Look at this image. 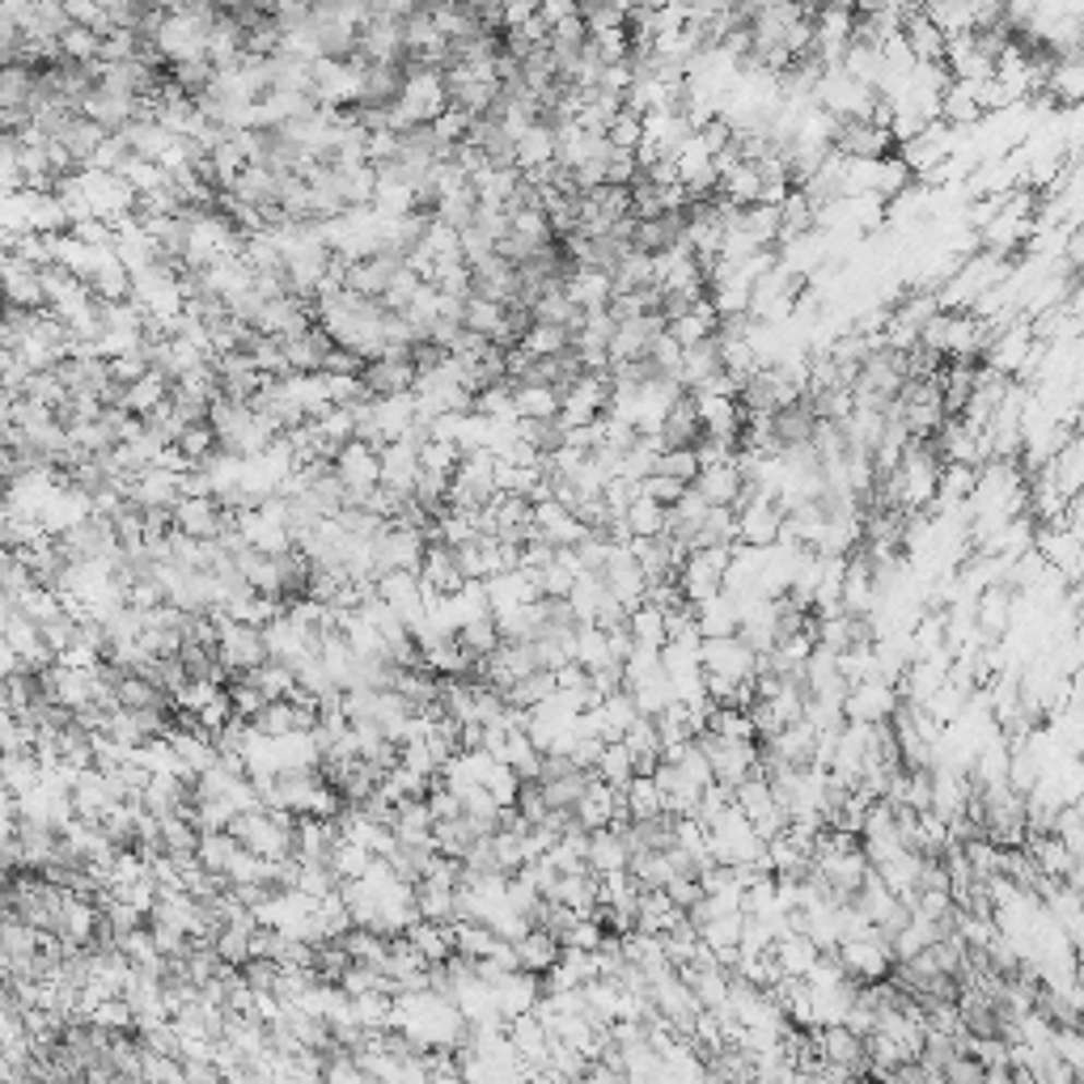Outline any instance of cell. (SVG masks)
Wrapping results in <instances>:
<instances>
[{"instance_id": "6da1fadb", "label": "cell", "mask_w": 1084, "mask_h": 1084, "mask_svg": "<svg viewBox=\"0 0 1084 1084\" xmlns=\"http://www.w3.org/2000/svg\"><path fill=\"white\" fill-rule=\"evenodd\" d=\"M835 153L847 157V162H885V157L898 153V141H894V132L877 128L869 119H839Z\"/></svg>"}, {"instance_id": "7a4b0ae2", "label": "cell", "mask_w": 1084, "mask_h": 1084, "mask_svg": "<svg viewBox=\"0 0 1084 1084\" xmlns=\"http://www.w3.org/2000/svg\"><path fill=\"white\" fill-rule=\"evenodd\" d=\"M700 657H703V674H720V678H729V682H750V678H759V653H754L741 635L703 640Z\"/></svg>"}, {"instance_id": "3957f363", "label": "cell", "mask_w": 1084, "mask_h": 1084, "mask_svg": "<svg viewBox=\"0 0 1084 1084\" xmlns=\"http://www.w3.org/2000/svg\"><path fill=\"white\" fill-rule=\"evenodd\" d=\"M784 517H788V509H784L779 500H767V496L754 500V504H746V509L737 513V543H741V547H759V551L779 547Z\"/></svg>"}, {"instance_id": "277c9868", "label": "cell", "mask_w": 1084, "mask_h": 1084, "mask_svg": "<svg viewBox=\"0 0 1084 1084\" xmlns=\"http://www.w3.org/2000/svg\"><path fill=\"white\" fill-rule=\"evenodd\" d=\"M175 529L195 538V543H216L225 529H229V509L216 500V496H204V500H178L175 509Z\"/></svg>"}, {"instance_id": "5b68a950", "label": "cell", "mask_w": 1084, "mask_h": 1084, "mask_svg": "<svg viewBox=\"0 0 1084 1084\" xmlns=\"http://www.w3.org/2000/svg\"><path fill=\"white\" fill-rule=\"evenodd\" d=\"M771 432H775V445H779V457L797 454V450H809L813 445V432H818V412L809 398H797L779 412H771Z\"/></svg>"}, {"instance_id": "8992f818", "label": "cell", "mask_w": 1084, "mask_h": 1084, "mask_svg": "<svg viewBox=\"0 0 1084 1084\" xmlns=\"http://www.w3.org/2000/svg\"><path fill=\"white\" fill-rule=\"evenodd\" d=\"M665 331H669V322H665L662 314H644V318H631V322H619V331H615V344H610V356H615V365L653 356V344L662 340Z\"/></svg>"}, {"instance_id": "52a82bcc", "label": "cell", "mask_w": 1084, "mask_h": 1084, "mask_svg": "<svg viewBox=\"0 0 1084 1084\" xmlns=\"http://www.w3.org/2000/svg\"><path fill=\"white\" fill-rule=\"evenodd\" d=\"M416 365H412V356H382V360H373V365H365V373H360V382L369 385V394L373 398H398V394H412L416 390Z\"/></svg>"}, {"instance_id": "ba28073f", "label": "cell", "mask_w": 1084, "mask_h": 1084, "mask_svg": "<svg viewBox=\"0 0 1084 1084\" xmlns=\"http://www.w3.org/2000/svg\"><path fill=\"white\" fill-rule=\"evenodd\" d=\"M403 267H407V263H403V259H394V254H378V259L352 263L348 293L365 297V301H382L385 293H390V284L398 281V272H403Z\"/></svg>"}, {"instance_id": "9c48e42d", "label": "cell", "mask_w": 1084, "mask_h": 1084, "mask_svg": "<svg viewBox=\"0 0 1084 1084\" xmlns=\"http://www.w3.org/2000/svg\"><path fill=\"white\" fill-rule=\"evenodd\" d=\"M903 35H907L910 51H915V60L919 64H944V51H949V38L928 22V13H924V4H915V9H903Z\"/></svg>"}, {"instance_id": "30bf717a", "label": "cell", "mask_w": 1084, "mask_h": 1084, "mask_svg": "<svg viewBox=\"0 0 1084 1084\" xmlns=\"http://www.w3.org/2000/svg\"><path fill=\"white\" fill-rule=\"evenodd\" d=\"M568 301L572 306H581L585 314H594V310H610V301H615V281H610V272H597V267H576L572 276H568Z\"/></svg>"}, {"instance_id": "8fae6325", "label": "cell", "mask_w": 1084, "mask_h": 1084, "mask_svg": "<svg viewBox=\"0 0 1084 1084\" xmlns=\"http://www.w3.org/2000/svg\"><path fill=\"white\" fill-rule=\"evenodd\" d=\"M420 450L407 441H394L382 454V488H390L394 496H412L416 479H420Z\"/></svg>"}, {"instance_id": "7c38bea8", "label": "cell", "mask_w": 1084, "mask_h": 1084, "mask_svg": "<svg viewBox=\"0 0 1084 1084\" xmlns=\"http://www.w3.org/2000/svg\"><path fill=\"white\" fill-rule=\"evenodd\" d=\"M517 957H522L525 975L543 979V975H551V970L560 966L563 944H560V937H556V932H547V928H529L522 941H517Z\"/></svg>"}, {"instance_id": "4fadbf2b", "label": "cell", "mask_w": 1084, "mask_h": 1084, "mask_svg": "<svg viewBox=\"0 0 1084 1084\" xmlns=\"http://www.w3.org/2000/svg\"><path fill=\"white\" fill-rule=\"evenodd\" d=\"M707 437L703 432V420H700V407H695V398L687 394L662 424V441L665 450H700V441Z\"/></svg>"}, {"instance_id": "5bb4252c", "label": "cell", "mask_w": 1084, "mask_h": 1084, "mask_svg": "<svg viewBox=\"0 0 1084 1084\" xmlns=\"http://www.w3.org/2000/svg\"><path fill=\"white\" fill-rule=\"evenodd\" d=\"M178 500H182V475L157 470V466L141 470V479L132 488V504H141V509H178Z\"/></svg>"}, {"instance_id": "9a60e30c", "label": "cell", "mask_w": 1084, "mask_h": 1084, "mask_svg": "<svg viewBox=\"0 0 1084 1084\" xmlns=\"http://www.w3.org/2000/svg\"><path fill=\"white\" fill-rule=\"evenodd\" d=\"M691 488L700 491V496L707 500V504H712V509H734L737 500H741V488H746V479H741L737 462H729V466H712V470H700V479H695Z\"/></svg>"}, {"instance_id": "2e32d148", "label": "cell", "mask_w": 1084, "mask_h": 1084, "mask_svg": "<svg viewBox=\"0 0 1084 1084\" xmlns=\"http://www.w3.org/2000/svg\"><path fill=\"white\" fill-rule=\"evenodd\" d=\"M631 865V851L623 835L615 831V826H606V831H594L589 835V869L597 877H610V873H628Z\"/></svg>"}, {"instance_id": "e0dca14e", "label": "cell", "mask_w": 1084, "mask_h": 1084, "mask_svg": "<svg viewBox=\"0 0 1084 1084\" xmlns=\"http://www.w3.org/2000/svg\"><path fill=\"white\" fill-rule=\"evenodd\" d=\"M119 136H123L128 148H132L136 157H144V162H162V157H166V148L178 141L175 132H170V128H162L157 119H136V123H128Z\"/></svg>"}, {"instance_id": "ac0fdd59", "label": "cell", "mask_w": 1084, "mask_h": 1084, "mask_svg": "<svg viewBox=\"0 0 1084 1084\" xmlns=\"http://www.w3.org/2000/svg\"><path fill=\"white\" fill-rule=\"evenodd\" d=\"M513 407H517V420H560L563 394L556 385H517Z\"/></svg>"}, {"instance_id": "d6986e66", "label": "cell", "mask_w": 1084, "mask_h": 1084, "mask_svg": "<svg viewBox=\"0 0 1084 1084\" xmlns=\"http://www.w3.org/2000/svg\"><path fill=\"white\" fill-rule=\"evenodd\" d=\"M979 119H982V106L975 98V85L949 81V90L941 94V123H949V128H970Z\"/></svg>"}, {"instance_id": "ffe728a7", "label": "cell", "mask_w": 1084, "mask_h": 1084, "mask_svg": "<svg viewBox=\"0 0 1084 1084\" xmlns=\"http://www.w3.org/2000/svg\"><path fill=\"white\" fill-rule=\"evenodd\" d=\"M551 162H556V128L538 119L517 141V170L525 175V170H538V166H551Z\"/></svg>"}, {"instance_id": "44dd1931", "label": "cell", "mask_w": 1084, "mask_h": 1084, "mask_svg": "<svg viewBox=\"0 0 1084 1084\" xmlns=\"http://www.w3.org/2000/svg\"><path fill=\"white\" fill-rule=\"evenodd\" d=\"M238 856H242V843L234 839L229 831H212V835H204V843H200V865L216 877H229V869L238 865Z\"/></svg>"}, {"instance_id": "7402d4cb", "label": "cell", "mask_w": 1084, "mask_h": 1084, "mask_svg": "<svg viewBox=\"0 0 1084 1084\" xmlns=\"http://www.w3.org/2000/svg\"><path fill=\"white\" fill-rule=\"evenodd\" d=\"M568 348H572V335L563 326H551V322H534L522 340V352L534 356V360H556Z\"/></svg>"}, {"instance_id": "603a6c76", "label": "cell", "mask_w": 1084, "mask_h": 1084, "mask_svg": "<svg viewBox=\"0 0 1084 1084\" xmlns=\"http://www.w3.org/2000/svg\"><path fill=\"white\" fill-rule=\"evenodd\" d=\"M623 522H628L631 538H662L665 525H669V509L657 504L653 496H640L628 513H623Z\"/></svg>"}, {"instance_id": "cb8c5ba5", "label": "cell", "mask_w": 1084, "mask_h": 1084, "mask_svg": "<svg viewBox=\"0 0 1084 1084\" xmlns=\"http://www.w3.org/2000/svg\"><path fill=\"white\" fill-rule=\"evenodd\" d=\"M720 195L734 200L737 209H754L763 195V175L759 166H734L729 175H720Z\"/></svg>"}, {"instance_id": "d4e9b609", "label": "cell", "mask_w": 1084, "mask_h": 1084, "mask_svg": "<svg viewBox=\"0 0 1084 1084\" xmlns=\"http://www.w3.org/2000/svg\"><path fill=\"white\" fill-rule=\"evenodd\" d=\"M597 775H601L610 788L628 793V784L635 779V759H631V750L623 741H606V750H601V759H597Z\"/></svg>"}, {"instance_id": "484cf974", "label": "cell", "mask_w": 1084, "mask_h": 1084, "mask_svg": "<svg viewBox=\"0 0 1084 1084\" xmlns=\"http://www.w3.org/2000/svg\"><path fill=\"white\" fill-rule=\"evenodd\" d=\"M615 293H640V288H653L657 284V263L648 259V254H640V250H631L628 259L615 267Z\"/></svg>"}, {"instance_id": "4316f807", "label": "cell", "mask_w": 1084, "mask_h": 1084, "mask_svg": "<svg viewBox=\"0 0 1084 1084\" xmlns=\"http://www.w3.org/2000/svg\"><path fill=\"white\" fill-rule=\"evenodd\" d=\"M623 801H628L631 822H644V818H657V813H665L662 788H657V779H648V775H635V779H631L628 793H623Z\"/></svg>"}, {"instance_id": "83f0119b", "label": "cell", "mask_w": 1084, "mask_h": 1084, "mask_svg": "<svg viewBox=\"0 0 1084 1084\" xmlns=\"http://www.w3.org/2000/svg\"><path fill=\"white\" fill-rule=\"evenodd\" d=\"M250 725H254V734H259V737H272V741H281V737H293V734H297V707H293L288 700H276V703H267V707H263V712H259V716H254Z\"/></svg>"}, {"instance_id": "f1b7e54d", "label": "cell", "mask_w": 1084, "mask_h": 1084, "mask_svg": "<svg viewBox=\"0 0 1084 1084\" xmlns=\"http://www.w3.org/2000/svg\"><path fill=\"white\" fill-rule=\"evenodd\" d=\"M462 326L484 335V340H496L500 326H504V306L496 301H484V297H466V314H462Z\"/></svg>"}, {"instance_id": "f546056e", "label": "cell", "mask_w": 1084, "mask_h": 1084, "mask_svg": "<svg viewBox=\"0 0 1084 1084\" xmlns=\"http://www.w3.org/2000/svg\"><path fill=\"white\" fill-rule=\"evenodd\" d=\"M910 170H907V162L894 153V157H885V162H877V187H873V195H881V200H894V195H903L910 187Z\"/></svg>"}, {"instance_id": "4dcf8cb0", "label": "cell", "mask_w": 1084, "mask_h": 1084, "mask_svg": "<svg viewBox=\"0 0 1084 1084\" xmlns=\"http://www.w3.org/2000/svg\"><path fill=\"white\" fill-rule=\"evenodd\" d=\"M700 454L695 450H665L662 457H657V470L653 475H669V479H678V484H695L700 479Z\"/></svg>"}, {"instance_id": "1f68e13d", "label": "cell", "mask_w": 1084, "mask_h": 1084, "mask_svg": "<svg viewBox=\"0 0 1084 1084\" xmlns=\"http://www.w3.org/2000/svg\"><path fill=\"white\" fill-rule=\"evenodd\" d=\"M644 119L640 115H631V110H619V119L610 123V132H606V141H610V148L615 153H635L640 144H644Z\"/></svg>"}, {"instance_id": "d6a6232c", "label": "cell", "mask_w": 1084, "mask_h": 1084, "mask_svg": "<svg viewBox=\"0 0 1084 1084\" xmlns=\"http://www.w3.org/2000/svg\"><path fill=\"white\" fill-rule=\"evenodd\" d=\"M60 47H64V60H72V64H98V56H103V38L85 26H72L69 35L60 38Z\"/></svg>"}, {"instance_id": "836d02e7", "label": "cell", "mask_w": 1084, "mask_h": 1084, "mask_svg": "<svg viewBox=\"0 0 1084 1084\" xmlns=\"http://www.w3.org/2000/svg\"><path fill=\"white\" fill-rule=\"evenodd\" d=\"M475 416H484V420H517L513 390L509 385H491L484 394H475Z\"/></svg>"}, {"instance_id": "e575fe53", "label": "cell", "mask_w": 1084, "mask_h": 1084, "mask_svg": "<svg viewBox=\"0 0 1084 1084\" xmlns=\"http://www.w3.org/2000/svg\"><path fill=\"white\" fill-rule=\"evenodd\" d=\"M420 466L424 470H437V475H457L462 445H454V441H428L420 450Z\"/></svg>"}, {"instance_id": "d590c367", "label": "cell", "mask_w": 1084, "mask_h": 1084, "mask_svg": "<svg viewBox=\"0 0 1084 1084\" xmlns=\"http://www.w3.org/2000/svg\"><path fill=\"white\" fill-rule=\"evenodd\" d=\"M576 576L581 572H572L568 563H547L543 572H538V589H543V597H572V589H576Z\"/></svg>"}, {"instance_id": "8d00e7d4", "label": "cell", "mask_w": 1084, "mask_h": 1084, "mask_svg": "<svg viewBox=\"0 0 1084 1084\" xmlns=\"http://www.w3.org/2000/svg\"><path fill=\"white\" fill-rule=\"evenodd\" d=\"M644 496H653L657 504L674 509V504L687 496V484H678V479H669V475H648V479H644Z\"/></svg>"}, {"instance_id": "74e56055", "label": "cell", "mask_w": 1084, "mask_h": 1084, "mask_svg": "<svg viewBox=\"0 0 1084 1084\" xmlns=\"http://www.w3.org/2000/svg\"><path fill=\"white\" fill-rule=\"evenodd\" d=\"M534 17H538V4H534V0H517V4H504V35L522 31L525 22H534Z\"/></svg>"}, {"instance_id": "f35d334b", "label": "cell", "mask_w": 1084, "mask_h": 1084, "mask_svg": "<svg viewBox=\"0 0 1084 1084\" xmlns=\"http://www.w3.org/2000/svg\"><path fill=\"white\" fill-rule=\"evenodd\" d=\"M538 13H543V22L556 31L560 22H568V17H576V4H568V0H547V4H538Z\"/></svg>"}]
</instances>
